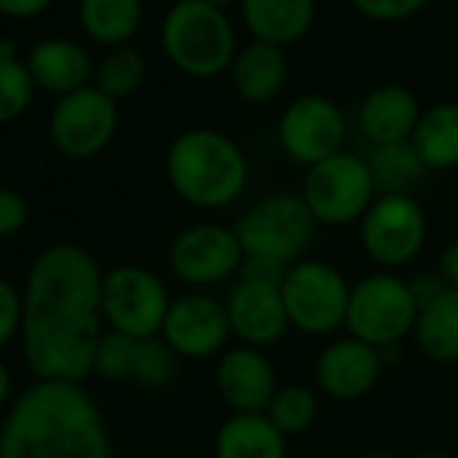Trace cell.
Listing matches in <instances>:
<instances>
[{"label":"cell","instance_id":"cell-28","mask_svg":"<svg viewBox=\"0 0 458 458\" xmlns=\"http://www.w3.org/2000/svg\"><path fill=\"white\" fill-rule=\"evenodd\" d=\"M270 423L289 439V437H300L305 434L316 418H318V396L313 388L292 383V386H281L278 394L273 396L267 412Z\"/></svg>","mask_w":458,"mask_h":458},{"label":"cell","instance_id":"cell-25","mask_svg":"<svg viewBox=\"0 0 458 458\" xmlns=\"http://www.w3.org/2000/svg\"><path fill=\"white\" fill-rule=\"evenodd\" d=\"M412 146L426 170L458 167V103H437L420 114Z\"/></svg>","mask_w":458,"mask_h":458},{"label":"cell","instance_id":"cell-19","mask_svg":"<svg viewBox=\"0 0 458 458\" xmlns=\"http://www.w3.org/2000/svg\"><path fill=\"white\" fill-rule=\"evenodd\" d=\"M418 98L402 84H383L372 89L359 108V127L372 140V146L412 140L420 122Z\"/></svg>","mask_w":458,"mask_h":458},{"label":"cell","instance_id":"cell-34","mask_svg":"<svg viewBox=\"0 0 458 458\" xmlns=\"http://www.w3.org/2000/svg\"><path fill=\"white\" fill-rule=\"evenodd\" d=\"M22 324V300L17 289L0 281V345H6Z\"/></svg>","mask_w":458,"mask_h":458},{"label":"cell","instance_id":"cell-12","mask_svg":"<svg viewBox=\"0 0 458 458\" xmlns=\"http://www.w3.org/2000/svg\"><path fill=\"white\" fill-rule=\"evenodd\" d=\"M348 122L343 108L324 95H302L292 100L278 122V143L284 154L305 167H313L343 151Z\"/></svg>","mask_w":458,"mask_h":458},{"label":"cell","instance_id":"cell-1","mask_svg":"<svg viewBox=\"0 0 458 458\" xmlns=\"http://www.w3.org/2000/svg\"><path fill=\"white\" fill-rule=\"evenodd\" d=\"M103 278L98 262L79 246L47 249L28 278L22 335L30 369L41 380H84L95 367Z\"/></svg>","mask_w":458,"mask_h":458},{"label":"cell","instance_id":"cell-17","mask_svg":"<svg viewBox=\"0 0 458 458\" xmlns=\"http://www.w3.org/2000/svg\"><path fill=\"white\" fill-rule=\"evenodd\" d=\"M224 305L229 329H233V337L241 340V345L265 351L267 345L284 340L292 329L281 289L276 286H259L238 278V284L229 289Z\"/></svg>","mask_w":458,"mask_h":458},{"label":"cell","instance_id":"cell-4","mask_svg":"<svg viewBox=\"0 0 458 458\" xmlns=\"http://www.w3.org/2000/svg\"><path fill=\"white\" fill-rule=\"evenodd\" d=\"M162 49L181 73L213 79L233 65L238 38L224 9L205 0H178L162 20Z\"/></svg>","mask_w":458,"mask_h":458},{"label":"cell","instance_id":"cell-24","mask_svg":"<svg viewBox=\"0 0 458 458\" xmlns=\"http://www.w3.org/2000/svg\"><path fill=\"white\" fill-rule=\"evenodd\" d=\"M79 22L89 41L127 47L143 22V0H79Z\"/></svg>","mask_w":458,"mask_h":458},{"label":"cell","instance_id":"cell-7","mask_svg":"<svg viewBox=\"0 0 458 458\" xmlns=\"http://www.w3.org/2000/svg\"><path fill=\"white\" fill-rule=\"evenodd\" d=\"M351 286L345 276L321 259H300L289 267L281 297L292 329L310 337H329L345 329Z\"/></svg>","mask_w":458,"mask_h":458},{"label":"cell","instance_id":"cell-37","mask_svg":"<svg viewBox=\"0 0 458 458\" xmlns=\"http://www.w3.org/2000/svg\"><path fill=\"white\" fill-rule=\"evenodd\" d=\"M410 289H412V294H415V300H418V308H423L426 302L437 300L447 286H445V281L439 278V273H437V276H434V273H420V276L410 278Z\"/></svg>","mask_w":458,"mask_h":458},{"label":"cell","instance_id":"cell-6","mask_svg":"<svg viewBox=\"0 0 458 458\" xmlns=\"http://www.w3.org/2000/svg\"><path fill=\"white\" fill-rule=\"evenodd\" d=\"M318 221L305 205L302 194L273 191L254 202L238 221L235 235L246 257H270L284 265L305 259Z\"/></svg>","mask_w":458,"mask_h":458},{"label":"cell","instance_id":"cell-30","mask_svg":"<svg viewBox=\"0 0 458 458\" xmlns=\"http://www.w3.org/2000/svg\"><path fill=\"white\" fill-rule=\"evenodd\" d=\"M36 92V81L22 60L0 63V124H9L25 114Z\"/></svg>","mask_w":458,"mask_h":458},{"label":"cell","instance_id":"cell-21","mask_svg":"<svg viewBox=\"0 0 458 458\" xmlns=\"http://www.w3.org/2000/svg\"><path fill=\"white\" fill-rule=\"evenodd\" d=\"M289 76V63L281 47L251 41L249 47L238 49L233 65H229V79H233L235 92L254 106L270 103L281 95Z\"/></svg>","mask_w":458,"mask_h":458},{"label":"cell","instance_id":"cell-15","mask_svg":"<svg viewBox=\"0 0 458 458\" xmlns=\"http://www.w3.org/2000/svg\"><path fill=\"white\" fill-rule=\"evenodd\" d=\"M216 388L233 412L265 415L278 394V375L262 348H226L216 364Z\"/></svg>","mask_w":458,"mask_h":458},{"label":"cell","instance_id":"cell-43","mask_svg":"<svg viewBox=\"0 0 458 458\" xmlns=\"http://www.w3.org/2000/svg\"><path fill=\"white\" fill-rule=\"evenodd\" d=\"M205 4H210V6H218V9H226V6H235V4H241V0H205Z\"/></svg>","mask_w":458,"mask_h":458},{"label":"cell","instance_id":"cell-9","mask_svg":"<svg viewBox=\"0 0 458 458\" xmlns=\"http://www.w3.org/2000/svg\"><path fill=\"white\" fill-rule=\"evenodd\" d=\"M428 221L412 194H377L359 221V241L377 270L407 267L426 246Z\"/></svg>","mask_w":458,"mask_h":458},{"label":"cell","instance_id":"cell-26","mask_svg":"<svg viewBox=\"0 0 458 458\" xmlns=\"http://www.w3.org/2000/svg\"><path fill=\"white\" fill-rule=\"evenodd\" d=\"M367 165L375 178L377 194H412L426 173V165L418 157L412 140L372 146Z\"/></svg>","mask_w":458,"mask_h":458},{"label":"cell","instance_id":"cell-3","mask_svg":"<svg viewBox=\"0 0 458 458\" xmlns=\"http://www.w3.org/2000/svg\"><path fill=\"white\" fill-rule=\"evenodd\" d=\"M165 175L183 202L199 210H221L243 197L251 170L235 138L210 127H197L181 132L170 143Z\"/></svg>","mask_w":458,"mask_h":458},{"label":"cell","instance_id":"cell-27","mask_svg":"<svg viewBox=\"0 0 458 458\" xmlns=\"http://www.w3.org/2000/svg\"><path fill=\"white\" fill-rule=\"evenodd\" d=\"M143 79H146V57L130 44L108 49V55L100 60L95 71V87L116 103L130 98L143 84Z\"/></svg>","mask_w":458,"mask_h":458},{"label":"cell","instance_id":"cell-39","mask_svg":"<svg viewBox=\"0 0 458 458\" xmlns=\"http://www.w3.org/2000/svg\"><path fill=\"white\" fill-rule=\"evenodd\" d=\"M20 47L12 38H0V63H17Z\"/></svg>","mask_w":458,"mask_h":458},{"label":"cell","instance_id":"cell-38","mask_svg":"<svg viewBox=\"0 0 458 458\" xmlns=\"http://www.w3.org/2000/svg\"><path fill=\"white\" fill-rule=\"evenodd\" d=\"M439 278L447 289L458 292V241L445 246V251L439 254Z\"/></svg>","mask_w":458,"mask_h":458},{"label":"cell","instance_id":"cell-2","mask_svg":"<svg viewBox=\"0 0 458 458\" xmlns=\"http://www.w3.org/2000/svg\"><path fill=\"white\" fill-rule=\"evenodd\" d=\"M0 458H114L92 396L68 380L28 388L0 434Z\"/></svg>","mask_w":458,"mask_h":458},{"label":"cell","instance_id":"cell-16","mask_svg":"<svg viewBox=\"0 0 458 458\" xmlns=\"http://www.w3.org/2000/svg\"><path fill=\"white\" fill-rule=\"evenodd\" d=\"M386 361L383 353L351 335L332 340L316 359V386L329 399L356 402L364 399L380 380Z\"/></svg>","mask_w":458,"mask_h":458},{"label":"cell","instance_id":"cell-29","mask_svg":"<svg viewBox=\"0 0 458 458\" xmlns=\"http://www.w3.org/2000/svg\"><path fill=\"white\" fill-rule=\"evenodd\" d=\"M138 345L140 340L111 329L108 335L100 337L98 351H95V372L103 375L106 380H124L132 377L135 361H138Z\"/></svg>","mask_w":458,"mask_h":458},{"label":"cell","instance_id":"cell-41","mask_svg":"<svg viewBox=\"0 0 458 458\" xmlns=\"http://www.w3.org/2000/svg\"><path fill=\"white\" fill-rule=\"evenodd\" d=\"M415 458H450L445 450H437V447H428V450H420Z\"/></svg>","mask_w":458,"mask_h":458},{"label":"cell","instance_id":"cell-14","mask_svg":"<svg viewBox=\"0 0 458 458\" xmlns=\"http://www.w3.org/2000/svg\"><path fill=\"white\" fill-rule=\"evenodd\" d=\"M175 356L183 359H213L226 351L233 337L226 318V305L208 292H191L170 302L162 335Z\"/></svg>","mask_w":458,"mask_h":458},{"label":"cell","instance_id":"cell-33","mask_svg":"<svg viewBox=\"0 0 458 458\" xmlns=\"http://www.w3.org/2000/svg\"><path fill=\"white\" fill-rule=\"evenodd\" d=\"M289 267H292V265H284V262L270 259V257H246L238 278H241V281H249V284L281 289V286H284V278H286V273H289Z\"/></svg>","mask_w":458,"mask_h":458},{"label":"cell","instance_id":"cell-42","mask_svg":"<svg viewBox=\"0 0 458 458\" xmlns=\"http://www.w3.org/2000/svg\"><path fill=\"white\" fill-rule=\"evenodd\" d=\"M356 458H396V455L383 453V450H369V453H361V455H356Z\"/></svg>","mask_w":458,"mask_h":458},{"label":"cell","instance_id":"cell-35","mask_svg":"<svg viewBox=\"0 0 458 458\" xmlns=\"http://www.w3.org/2000/svg\"><path fill=\"white\" fill-rule=\"evenodd\" d=\"M25 221H28L25 199L12 189H0V238L20 233Z\"/></svg>","mask_w":458,"mask_h":458},{"label":"cell","instance_id":"cell-36","mask_svg":"<svg viewBox=\"0 0 458 458\" xmlns=\"http://www.w3.org/2000/svg\"><path fill=\"white\" fill-rule=\"evenodd\" d=\"M49 6H52V0H0V14L6 20L25 22V20L41 17Z\"/></svg>","mask_w":458,"mask_h":458},{"label":"cell","instance_id":"cell-8","mask_svg":"<svg viewBox=\"0 0 458 458\" xmlns=\"http://www.w3.org/2000/svg\"><path fill=\"white\" fill-rule=\"evenodd\" d=\"M300 194L318 224L348 226L377 199V186L364 157L340 151L308 167Z\"/></svg>","mask_w":458,"mask_h":458},{"label":"cell","instance_id":"cell-11","mask_svg":"<svg viewBox=\"0 0 458 458\" xmlns=\"http://www.w3.org/2000/svg\"><path fill=\"white\" fill-rule=\"evenodd\" d=\"M243 259L246 251L235 229L221 224H194L183 229L170 246L173 276L197 292L241 276Z\"/></svg>","mask_w":458,"mask_h":458},{"label":"cell","instance_id":"cell-31","mask_svg":"<svg viewBox=\"0 0 458 458\" xmlns=\"http://www.w3.org/2000/svg\"><path fill=\"white\" fill-rule=\"evenodd\" d=\"M178 369V356L175 351L157 335L148 340H140L138 345V361L132 377L148 388H162L175 377Z\"/></svg>","mask_w":458,"mask_h":458},{"label":"cell","instance_id":"cell-13","mask_svg":"<svg viewBox=\"0 0 458 458\" xmlns=\"http://www.w3.org/2000/svg\"><path fill=\"white\" fill-rule=\"evenodd\" d=\"M116 100L103 95L95 84L57 100L49 116V135L55 146L73 159L98 157L116 135Z\"/></svg>","mask_w":458,"mask_h":458},{"label":"cell","instance_id":"cell-40","mask_svg":"<svg viewBox=\"0 0 458 458\" xmlns=\"http://www.w3.org/2000/svg\"><path fill=\"white\" fill-rule=\"evenodd\" d=\"M9 391H12V377H9L6 367H4V364H0V404H4V402H6Z\"/></svg>","mask_w":458,"mask_h":458},{"label":"cell","instance_id":"cell-20","mask_svg":"<svg viewBox=\"0 0 458 458\" xmlns=\"http://www.w3.org/2000/svg\"><path fill=\"white\" fill-rule=\"evenodd\" d=\"M241 9L254 41L281 49L305 38L316 20V0H241Z\"/></svg>","mask_w":458,"mask_h":458},{"label":"cell","instance_id":"cell-18","mask_svg":"<svg viewBox=\"0 0 458 458\" xmlns=\"http://www.w3.org/2000/svg\"><path fill=\"white\" fill-rule=\"evenodd\" d=\"M25 65H28L36 87L44 92H52L57 98H65L71 92L89 87V81L95 76L89 52L71 38L38 41L30 49Z\"/></svg>","mask_w":458,"mask_h":458},{"label":"cell","instance_id":"cell-10","mask_svg":"<svg viewBox=\"0 0 458 458\" xmlns=\"http://www.w3.org/2000/svg\"><path fill=\"white\" fill-rule=\"evenodd\" d=\"M170 302L167 286L151 270L116 267L103 278V318L111 324V329L135 340L162 335Z\"/></svg>","mask_w":458,"mask_h":458},{"label":"cell","instance_id":"cell-5","mask_svg":"<svg viewBox=\"0 0 458 458\" xmlns=\"http://www.w3.org/2000/svg\"><path fill=\"white\" fill-rule=\"evenodd\" d=\"M418 310L410 281L396 273L377 270L351 286L345 329L351 337L364 340L377 351H391L412 335Z\"/></svg>","mask_w":458,"mask_h":458},{"label":"cell","instance_id":"cell-32","mask_svg":"<svg viewBox=\"0 0 458 458\" xmlns=\"http://www.w3.org/2000/svg\"><path fill=\"white\" fill-rule=\"evenodd\" d=\"M428 0H351V6L375 22H402L415 17Z\"/></svg>","mask_w":458,"mask_h":458},{"label":"cell","instance_id":"cell-22","mask_svg":"<svg viewBox=\"0 0 458 458\" xmlns=\"http://www.w3.org/2000/svg\"><path fill=\"white\" fill-rule=\"evenodd\" d=\"M213 458H286V437L267 415L233 412L216 431Z\"/></svg>","mask_w":458,"mask_h":458},{"label":"cell","instance_id":"cell-23","mask_svg":"<svg viewBox=\"0 0 458 458\" xmlns=\"http://www.w3.org/2000/svg\"><path fill=\"white\" fill-rule=\"evenodd\" d=\"M412 340L415 348L437 364L458 361V292L455 289H445L437 300L426 302L418 310Z\"/></svg>","mask_w":458,"mask_h":458}]
</instances>
